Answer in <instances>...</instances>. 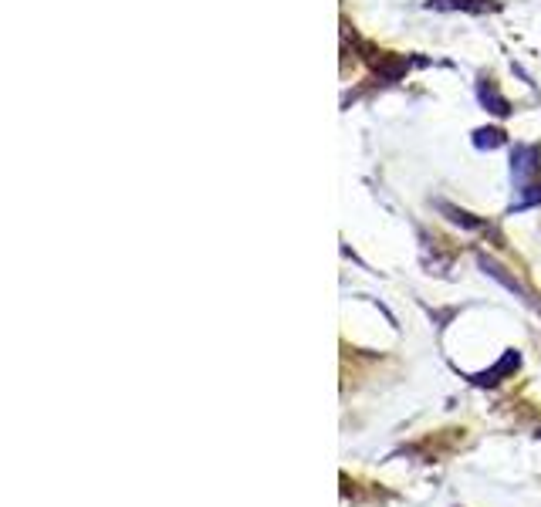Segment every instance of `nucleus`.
<instances>
[{
    "instance_id": "f257e3e1",
    "label": "nucleus",
    "mask_w": 541,
    "mask_h": 507,
    "mask_svg": "<svg viewBox=\"0 0 541 507\" xmlns=\"http://www.w3.org/2000/svg\"><path fill=\"white\" fill-rule=\"evenodd\" d=\"M518 362H521L518 352H508L491 372H481V376H474V382H477V386H494V382H501V376H508L511 369H518Z\"/></svg>"
},
{
    "instance_id": "f03ea898",
    "label": "nucleus",
    "mask_w": 541,
    "mask_h": 507,
    "mask_svg": "<svg viewBox=\"0 0 541 507\" xmlns=\"http://www.w3.org/2000/svg\"><path fill=\"white\" fill-rule=\"evenodd\" d=\"M430 7H437V11H457V7H464V11H487L494 4L491 0H430Z\"/></svg>"
},
{
    "instance_id": "7ed1b4c3",
    "label": "nucleus",
    "mask_w": 541,
    "mask_h": 507,
    "mask_svg": "<svg viewBox=\"0 0 541 507\" xmlns=\"http://www.w3.org/2000/svg\"><path fill=\"white\" fill-rule=\"evenodd\" d=\"M535 166H538V149L528 146V149H518V153H514V176H521V180H525Z\"/></svg>"
},
{
    "instance_id": "20e7f679",
    "label": "nucleus",
    "mask_w": 541,
    "mask_h": 507,
    "mask_svg": "<svg viewBox=\"0 0 541 507\" xmlns=\"http://www.w3.org/2000/svg\"><path fill=\"white\" fill-rule=\"evenodd\" d=\"M501 142H504V136H501V132L498 129H481V132H477V146H501Z\"/></svg>"
}]
</instances>
